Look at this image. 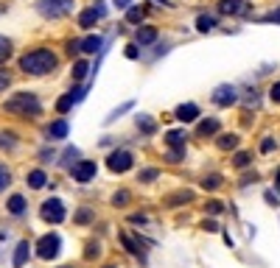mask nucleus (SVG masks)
<instances>
[{"label":"nucleus","mask_w":280,"mask_h":268,"mask_svg":"<svg viewBox=\"0 0 280 268\" xmlns=\"http://www.w3.org/2000/svg\"><path fill=\"white\" fill-rule=\"evenodd\" d=\"M56 64H59V56L48 48H34L20 56V70L26 76H48L56 70Z\"/></svg>","instance_id":"obj_1"},{"label":"nucleus","mask_w":280,"mask_h":268,"mask_svg":"<svg viewBox=\"0 0 280 268\" xmlns=\"http://www.w3.org/2000/svg\"><path fill=\"white\" fill-rule=\"evenodd\" d=\"M6 112L20 115V118H39L42 115V104L34 92H14L6 101Z\"/></svg>","instance_id":"obj_2"},{"label":"nucleus","mask_w":280,"mask_h":268,"mask_svg":"<svg viewBox=\"0 0 280 268\" xmlns=\"http://www.w3.org/2000/svg\"><path fill=\"white\" fill-rule=\"evenodd\" d=\"M73 3L76 0H36V11L42 14V17H65V14H70L73 11Z\"/></svg>","instance_id":"obj_3"},{"label":"nucleus","mask_w":280,"mask_h":268,"mask_svg":"<svg viewBox=\"0 0 280 268\" xmlns=\"http://www.w3.org/2000/svg\"><path fill=\"white\" fill-rule=\"evenodd\" d=\"M39 218H42V221H48V224H62V221L68 218V212H65V204H62L59 199L42 201V207H39Z\"/></svg>","instance_id":"obj_4"},{"label":"nucleus","mask_w":280,"mask_h":268,"mask_svg":"<svg viewBox=\"0 0 280 268\" xmlns=\"http://www.w3.org/2000/svg\"><path fill=\"white\" fill-rule=\"evenodd\" d=\"M59 249H62V238L56 232L39 238V243H36V254H39L42 260H53L56 254H59Z\"/></svg>","instance_id":"obj_5"},{"label":"nucleus","mask_w":280,"mask_h":268,"mask_svg":"<svg viewBox=\"0 0 280 268\" xmlns=\"http://www.w3.org/2000/svg\"><path fill=\"white\" fill-rule=\"evenodd\" d=\"M132 165H135V159H132V154L129 151H112V154L106 156V168L112 173H126V171H132Z\"/></svg>","instance_id":"obj_6"},{"label":"nucleus","mask_w":280,"mask_h":268,"mask_svg":"<svg viewBox=\"0 0 280 268\" xmlns=\"http://www.w3.org/2000/svg\"><path fill=\"white\" fill-rule=\"evenodd\" d=\"M96 173H98V165L93 162V159H79V162L70 168V176H73L76 182H90Z\"/></svg>","instance_id":"obj_7"},{"label":"nucleus","mask_w":280,"mask_h":268,"mask_svg":"<svg viewBox=\"0 0 280 268\" xmlns=\"http://www.w3.org/2000/svg\"><path fill=\"white\" fill-rule=\"evenodd\" d=\"M238 101V89L233 84H221L213 89V104L216 106H233Z\"/></svg>","instance_id":"obj_8"},{"label":"nucleus","mask_w":280,"mask_h":268,"mask_svg":"<svg viewBox=\"0 0 280 268\" xmlns=\"http://www.w3.org/2000/svg\"><path fill=\"white\" fill-rule=\"evenodd\" d=\"M104 14H106L104 3H101V0H96V6H93V9H84V11L79 14V26H81V28H93L98 20L104 17Z\"/></svg>","instance_id":"obj_9"},{"label":"nucleus","mask_w":280,"mask_h":268,"mask_svg":"<svg viewBox=\"0 0 280 268\" xmlns=\"http://www.w3.org/2000/svg\"><path fill=\"white\" fill-rule=\"evenodd\" d=\"M219 11L227 14V17L246 14V11H249V3H246V0H219Z\"/></svg>","instance_id":"obj_10"},{"label":"nucleus","mask_w":280,"mask_h":268,"mask_svg":"<svg viewBox=\"0 0 280 268\" xmlns=\"http://www.w3.org/2000/svg\"><path fill=\"white\" fill-rule=\"evenodd\" d=\"M28 254H31V246H28V240H20L17 249H14V263L11 266L14 268H23L28 263Z\"/></svg>","instance_id":"obj_11"},{"label":"nucleus","mask_w":280,"mask_h":268,"mask_svg":"<svg viewBox=\"0 0 280 268\" xmlns=\"http://www.w3.org/2000/svg\"><path fill=\"white\" fill-rule=\"evenodd\" d=\"M176 118H179L182 123L196 120V118H199V106H196V104H182V106H176Z\"/></svg>","instance_id":"obj_12"},{"label":"nucleus","mask_w":280,"mask_h":268,"mask_svg":"<svg viewBox=\"0 0 280 268\" xmlns=\"http://www.w3.org/2000/svg\"><path fill=\"white\" fill-rule=\"evenodd\" d=\"M101 45H104V39L98 34H93V36H84L79 42V51L81 53H96V51H101Z\"/></svg>","instance_id":"obj_13"},{"label":"nucleus","mask_w":280,"mask_h":268,"mask_svg":"<svg viewBox=\"0 0 280 268\" xmlns=\"http://www.w3.org/2000/svg\"><path fill=\"white\" fill-rule=\"evenodd\" d=\"M68 120H56V123H51V126H48V129H45V134H48V137L51 140H62V137H68Z\"/></svg>","instance_id":"obj_14"},{"label":"nucleus","mask_w":280,"mask_h":268,"mask_svg":"<svg viewBox=\"0 0 280 268\" xmlns=\"http://www.w3.org/2000/svg\"><path fill=\"white\" fill-rule=\"evenodd\" d=\"M157 28L154 26H143L138 28V45H151V42H157Z\"/></svg>","instance_id":"obj_15"},{"label":"nucleus","mask_w":280,"mask_h":268,"mask_svg":"<svg viewBox=\"0 0 280 268\" xmlns=\"http://www.w3.org/2000/svg\"><path fill=\"white\" fill-rule=\"evenodd\" d=\"M28 187H34V190H39V187H45V182H48V173L42 171V168H36V171H31L26 176Z\"/></svg>","instance_id":"obj_16"},{"label":"nucleus","mask_w":280,"mask_h":268,"mask_svg":"<svg viewBox=\"0 0 280 268\" xmlns=\"http://www.w3.org/2000/svg\"><path fill=\"white\" fill-rule=\"evenodd\" d=\"M135 123H138V129L143 131V134H154V131H157V120H154V118H149V115H138V118H135Z\"/></svg>","instance_id":"obj_17"},{"label":"nucleus","mask_w":280,"mask_h":268,"mask_svg":"<svg viewBox=\"0 0 280 268\" xmlns=\"http://www.w3.org/2000/svg\"><path fill=\"white\" fill-rule=\"evenodd\" d=\"M185 140H188L185 129H174V131H168V134H166V146H171V148H182V146H185Z\"/></svg>","instance_id":"obj_18"},{"label":"nucleus","mask_w":280,"mask_h":268,"mask_svg":"<svg viewBox=\"0 0 280 268\" xmlns=\"http://www.w3.org/2000/svg\"><path fill=\"white\" fill-rule=\"evenodd\" d=\"M20 140L17 134H11V131H0V151H17Z\"/></svg>","instance_id":"obj_19"},{"label":"nucleus","mask_w":280,"mask_h":268,"mask_svg":"<svg viewBox=\"0 0 280 268\" xmlns=\"http://www.w3.org/2000/svg\"><path fill=\"white\" fill-rule=\"evenodd\" d=\"M191 199H193L191 190H179V193H171V196L166 199V204L168 207H179V204H188Z\"/></svg>","instance_id":"obj_20"},{"label":"nucleus","mask_w":280,"mask_h":268,"mask_svg":"<svg viewBox=\"0 0 280 268\" xmlns=\"http://www.w3.org/2000/svg\"><path fill=\"white\" fill-rule=\"evenodd\" d=\"M121 240H123V246H126V249H129L135 257H140V263H146V254H143V249H140L138 243H135V238H132V235L123 232V235H121Z\"/></svg>","instance_id":"obj_21"},{"label":"nucleus","mask_w":280,"mask_h":268,"mask_svg":"<svg viewBox=\"0 0 280 268\" xmlns=\"http://www.w3.org/2000/svg\"><path fill=\"white\" fill-rule=\"evenodd\" d=\"M6 207H9L11 215H23V212H26V196H11Z\"/></svg>","instance_id":"obj_22"},{"label":"nucleus","mask_w":280,"mask_h":268,"mask_svg":"<svg viewBox=\"0 0 280 268\" xmlns=\"http://www.w3.org/2000/svg\"><path fill=\"white\" fill-rule=\"evenodd\" d=\"M213 28H216V17H210V14H199V17H196V31L208 34Z\"/></svg>","instance_id":"obj_23"},{"label":"nucleus","mask_w":280,"mask_h":268,"mask_svg":"<svg viewBox=\"0 0 280 268\" xmlns=\"http://www.w3.org/2000/svg\"><path fill=\"white\" fill-rule=\"evenodd\" d=\"M216 131H219V120H213V118L199 120V134H202V137H213Z\"/></svg>","instance_id":"obj_24"},{"label":"nucleus","mask_w":280,"mask_h":268,"mask_svg":"<svg viewBox=\"0 0 280 268\" xmlns=\"http://www.w3.org/2000/svg\"><path fill=\"white\" fill-rule=\"evenodd\" d=\"M216 146H219L221 151H230V148L238 146V137H236V134H221V137L216 140Z\"/></svg>","instance_id":"obj_25"},{"label":"nucleus","mask_w":280,"mask_h":268,"mask_svg":"<svg viewBox=\"0 0 280 268\" xmlns=\"http://www.w3.org/2000/svg\"><path fill=\"white\" fill-rule=\"evenodd\" d=\"M73 104H76V98H73V92H68V95H62L59 101H56V112H70Z\"/></svg>","instance_id":"obj_26"},{"label":"nucleus","mask_w":280,"mask_h":268,"mask_svg":"<svg viewBox=\"0 0 280 268\" xmlns=\"http://www.w3.org/2000/svg\"><path fill=\"white\" fill-rule=\"evenodd\" d=\"M93 218H96V212H93L90 207H81V209H76V224L87 226L90 221H93Z\"/></svg>","instance_id":"obj_27"},{"label":"nucleus","mask_w":280,"mask_h":268,"mask_svg":"<svg viewBox=\"0 0 280 268\" xmlns=\"http://www.w3.org/2000/svg\"><path fill=\"white\" fill-rule=\"evenodd\" d=\"M79 159H81L79 148H68V151H65V156H62V165H65V168H70V165H76Z\"/></svg>","instance_id":"obj_28"},{"label":"nucleus","mask_w":280,"mask_h":268,"mask_svg":"<svg viewBox=\"0 0 280 268\" xmlns=\"http://www.w3.org/2000/svg\"><path fill=\"white\" fill-rule=\"evenodd\" d=\"M249 162H252V151H238V154L233 156V165H236V168H246Z\"/></svg>","instance_id":"obj_29"},{"label":"nucleus","mask_w":280,"mask_h":268,"mask_svg":"<svg viewBox=\"0 0 280 268\" xmlns=\"http://www.w3.org/2000/svg\"><path fill=\"white\" fill-rule=\"evenodd\" d=\"M11 51H14V48H11V39H6V36H0V64H3V61H9Z\"/></svg>","instance_id":"obj_30"},{"label":"nucleus","mask_w":280,"mask_h":268,"mask_svg":"<svg viewBox=\"0 0 280 268\" xmlns=\"http://www.w3.org/2000/svg\"><path fill=\"white\" fill-rule=\"evenodd\" d=\"M87 70H90L87 61H76V64H73V81H84Z\"/></svg>","instance_id":"obj_31"},{"label":"nucleus","mask_w":280,"mask_h":268,"mask_svg":"<svg viewBox=\"0 0 280 268\" xmlns=\"http://www.w3.org/2000/svg\"><path fill=\"white\" fill-rule=\"evenodd\" d=\"M221 182H224V179L213 173V176H205V179H202V187H205V190H216V187H221Z\"/></svg>","instance_id":"obj_32"},{"label":"nucleus","mask_w":280,"mask_h":268,"mask_svg":"<svg viewBox=\"0 0 280 268\" xmlns=\"http://www.w3.org/2000/svg\"><path fill=\"white\" fill-rule=\"evenodd\" d=\"M9 184H11V171H9V168H6L3 162H0V193L6 190Z\"/></svg>","instance_id":"obj_33"},{"label":"nucleus","mask_w":280,"mask_h":268,"mask_svg":"<svg viewBox=\"0 0 280 268\" xmlns=\"http://www.w3.org/2000/svg\"><path fill=\"white\" fill-rule=\"evenodd\" d=\"M143 17H146V9H138V6H135V9L126 11V20H129V23H135V26H138V23H143Z\"/></svg>","instance_id":"obj_34"},{"label":"nucleus","mask_w":280,"mask_h":268,"mask_svg":"<svg viewBox=\"0 0 280 268\" xmlns=\"http://www.w3.org/2000/svg\"><path fill=\"white\" fill-rule=\"evenodd\" d=\"M129 199H132L129 190H118L112 196V204H115V207H126V204H129Z\"/></svg>","instance_id":"obj_35"},{"label":"nucleus","mask_w":280,"mask_h":268,"mask_svg":"<svg viewBox=\"0 0 280 268\" xmlns=\"http://www.w3.org/2000/svg\"><path fill=\"white\" fill-rule=\"evenodd\" d=\"M182 159H185V146L182 148H171V151L166 154V162H182Z\"/></svg>","instance_id":"obj_36"},{"label":"nucleus","mask_w":280,"mask_h":268,"mask_svg":"<svg viewBox=\"0 0 280 268\" xmlns=\"http://www.w3.org/2000/svg\"><path fill=\"white\" fill-rule=\"evenodd\" d=\"M98 254H101V243H98V240H90L87 243V251H84V257L93 260V257H98Z\"/></svg>","instance_id":"obj_37"},{"label":"nucleus","mask_w":280,"mask_h":268,"mask_svg":"<svg viewBox=\"0 0 280 268\" xmlns=\"http://www.w3.org/2000/svg\"><path fill=\"white\" fill-rule=\"evenodd\" d=\"M157 168H146V171L140 173V182H154V179H157Z\"/></svg>","instance_id":"obj_38"},{"label":"nucleus","mask_w":280,"mask_h":268,"mask_svg":"<svg viewBox=\"0 0 280 268\" xmlns=\"http://www.w3.org/2000/svg\"><path fill=\"white\" fill-rule=\"evenodd\" d=\"M9 87H11V73L9 70H0V92L9 89Z\"/></svg>","instance_id":"obj_39"},{"label":"nucleus","mask_w":280,"mask_h":268,"mask_svg":"<svg viewBox=\"0 0 280 268\" xmlns=\"http://www.w3.org/2000/svg\"><path fill=\"white\" fill-rule=\"evenodd\" d=\"M275 148H278V143H275V140H272V137H266V140H263V143H261V151H263V154H272Z\"/></svg>","instance_id":"obj_40"},{"label":"nucleus","mask_w":280,"mask_h":268,"mask_svg":"<svg viewBox=\"0 0 280 268\" xmlns=\"http://www.w3.org/2000/svg\"><path fill=\"white\" fill-rule=\"evenodd\" d=\"M261 23H280V9L278 11H269L266 17H261Z\"/></svg>","instance_id":"obj_41"},{"label":"nucleus","mask_w":280,"mask_h":268,"mask_svg":"<svg viewBox=\"0 0 280 268\" xmlns=\"http://www.w3.org/2000/svg\"><path fill=\"white\" fill-rule=\"evenodd\" d=\"M221 209H224V207H221L219 201H208V212H210V215H219Z\"/></svg>","instance_id":"obj_42"},{"label":"nucleus","mask_w":280,"mask_h":268,"mask_svg":"<svg viewBox=\"0 0 280 268\" xmlns=\"http://www.w3.org/2000/svg\"><path fill=\"white\" fill-rule=\"evenodd\" d=\"M129 221H132V224H146V221H149V215H143V212H132Z\"/></svg>","instance_id":"obj_43"},{"label":"nucleus","mask_w":280,"mask_h":268,"mask_svg":"<svg viewBox=\"0 0 280 268\" xmlns=\"http://www.w3.org/2000/svg\"><path fill=\"white\" fill-rule=\"evenodd\" d=\"M272 101H275V104H280V81H275V84H272Z\"/></svg>","instance_id":"obj_44"},{"label":"nucleus","mask_w":280,"mask_h":268,"mask_svg":"<svg viewBox=\"0 0 280 268\" xmlns=\"http://www.w3.org/2000/svg\"><path fill=\"white\" fill-rule=\"evenodd\" d=\"M202 229H208V232H216V229H219V224H216V221H202Z\"/></svg>","instance_id":"obj_45"},{"label":"nucleus","mask_w":280,"mask_h":268,"mask_svg":"<svg viewBox=\"0 0 280 268\" xmlns=\"http://www.w3.org/2000/svg\"><path fill=\"white\" fill-rule=\"evenodd\" d=\"M39 156H42V162H48V159H56V154H53L51 148H42V154H39Z\"/></svg>","instance_id":"obj_46"},{"label":"nucleus","mask_w":280,"mask_h":268,"mask_svg":"<svg viewBox=\"0 0 280 268\" xmlns=\"http://www.w3.org/2000/svg\"><path fill=\"white\" fill-rule=\"evenodd\" d=\"M278 193H272V190H266V204H278Z\"/></svg>","instance_id":"obj_47"},{"label":"nucleus","mask_w":280,"mask_h":268,"mask_svg":"<svg viewBox=\"0 0 280 268\" xmlns=\"http://www.w3.org/2000/svg\"><path fill=\"white\" fill-rule=\"evenodd\" d=\"M126 56H129V59H138V45H129V48H126Z\"/></svg>","instance_id":"obj_48"},{"label":"nucleus","mask_w":280,"mask_h":268,"mask_svg":"<svg viewBox=\"0 0 280 268\" xmlns=\"http://www.w3.org/2000/svg\"><path fill=\"white\" fill-rule=\"evenodd\" d=\"M129 3H132V0H115V6H118V9H129Z\"/></svg>","instance_id":"obj_49"},{"label":"nucleus","mask_w":280,"mask_h":268,"mask_svg":"<svg viewBox=\"0 0 280 268\" xmlns=\"http://www.w3.org/2000/svg\"><path fill=\"white\" fill-rule=\"evenodd\" d=\"M6 9H9V0H0V14H3Z\"/></svg>","instance_id":"obj_50"},{"label":"nucleus","mask_w":280,"mask_h":268,"mask_svg":"<svg viewBox=\"0 0 280 268\" xmlns=\"http://www.w3.org/2000/svg\"><path fill=\"white\" fill-rule=\"evenodd\" d=\"M104 268H118V263H109V266H104Z\"/></svg>","instance_id":"obj_51"},{"label":"nucleus","mask_w":280,"mask_h":268,"mask_svg":"<svg viewBox=\"0 0 280 268\" xmlns=\"http://www.w3.org/2000/svg\"><path fill=\"white\" fill-rule=\"evenodd\" d=\"M62 268H73V266H62Z\"/></svg>","instance_id":"obj_52"}]
</instances>
